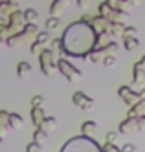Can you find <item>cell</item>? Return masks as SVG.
<instances>
[{"mask_svg": "<svg viewBox=\"0 0 145 152\" xmlns=\"http://www.w3.org/2000/svg\"><path fill=\"white\" fill-rule=\"evenodd\" d=\"M96 29L88 24V22H74L70 24V28L64 31L63 35V55H72V57H83L86 59V55L90 51L96 50Z\"/></svg>", "mask_w": 145, "mask_h": 152, "instance_id": "cell-1", "label": "cell"}, {"mask_svg": "<svg viewBox=\"0 0 145 152\" xmlns=\"http://www.w3.org/2000/svg\"><path fill=\"white\" fill-rule=\"evenodd\" d=\"M61 152H103V150L94 139L79 136V137H72Z\"/></svg>", "mask_w": 145, "mask_h": 152, "instance_id": "cell-2", "label": "cell"}, {"mask_svg": "<svg viewBox=\"0 0 145 152\" xmlns=\"http://www.w3.org/2000/svg\"><path fill=\"white\" fill-rule=\"evenodd\" d=\"M39 66H40V72L44 75H52L53 70H57V61H55V55L52 53L50 48H44L39 55Z\"/></svg>", "mask_w": 145, "mask_h": 152, "instance_id": "cell-3", "label": "cell"}, {"mask_svg": "<svg viewBox=\"0 0 145 152\" xmlns=\"http://www.w3.org/2000/svg\"><path fill=\"white\" fill-rule=\"evenodd\" d=\"M57 70H59V73L63 75V77L66 81H70V83H75V81H79L83 77V73L77 70L72 62L66 61V59H59L57 61Z\"/></svg>", "mask_w": 145, "mask_h": 152, "instance_id": "cell-4", "label": "cell"}, {"mask_svg": "<svg viewBox=\"0 0 145 152\" xmlns=\"http://www.w3.org/2000/svg\"><path fill=\"white\" fill-rule=\"evenodd\" d=\"M118 95L121 97V99H123V103L130 108V106H134L138 101H141L140 99V94L138 92H134L130 88V86H119L118 88Z\"/></svg>", "mask_w": 145, "mask_h": 152, "instance_id": "cell-5", "label": "cell"}, {"mask_svg": "<svg viewBox=\"0 0 145 152\" xmlns=\"http://www.w3.org/2000/svg\"><path fill=\"white\" fill-rule=\"evenodd\" d=\"M72 103L75 106L83 108V110H92V108H94V99L88 97L86 94H83V92H74L72 94Z\"/></svg>", "mask_w": 145, "mask_h": 152, "instance_id": "cell-6", "label": "cell"}, {"mask_svg": "<svg viewBox=\"0 0 145 152\" xmlns=\"http://www.w3.org/2000/svg\"><path fill=\"white\" fill-rule=\"evenodd\" d=\"M31 123L35 125V128H39L40 126V123L46 119V112H44V108L42 106H39V108H31Z\"/></svg>", "mask_w": 145, "mask_h": 152, "instance_id": "cell-7", "label": "cell"}, {"mask_svg": "<svg viewBox=\"0 0 145 152\" xmlns=\"http://www.w3.org/2000/svg\"><path fill=\"white\" fill-rule=\"evenodd\" d=\"M132 130H138L136 128V119L134 117H127L125 121L119 123V128H118V134H129Z\"/></svg>", "mask_w": 145, "mask_h": 152, "instance_id": "cell-8", "label": "cell"}, {"mask_svg": "<svg viewBox=\"0 0 145 152\" xmlns=\"http://www.w3.org/2000/svg\"><path fill=\"white\" fill-rule=\"evenodd\" d=\"M31 64L29 62H26V61H20L18 64H17V77L18 79H28L29 75H31Z\"/></svg>", "mask_w": 145, "mask_h": 152, "instance_id": "cell-9", "label": "cell"}, {"mask_svg": "<svg viewBox=\"0 0 145 152\" xmlns=\"http://www.w3.org/2000/svg\"><path fill=\"white\" fill-rule=\"evenodd\" d=\"M143 79H145V66L138 61L134 64V68H132V81L136 84H140V83H143Z\"/></svg>", "mask_w": 145, "mask_h": 152, "instance_id": "cell-10", "label": "cell"}, {"mask_svg": "<svg viewBox=\"0 0 145 152\" xmlns=\"http://www.w3.org/2000/svg\"><path fill=\"white\" fill-rule=\"evenodd\" d=\"M123 29H125V24H121V22H108L107 33L110 35V39H112V37H121V35H123Z\"/></svg>", "mask_w": 145, "mask_h": 152, "instance_id": "cell-11", "label": "cell"}, {"mask_svg": "<svg viewBox=\"0 0 145 152\" xmlns=\"http://www.w3.org/2000/svg\"><path fill=\"white\" fill-rule=\"evenodd\" d=\"M9 130V112L0 110V137H4Z\"/></svg>", "mask_w": 145, "mask_h": 152, "instance_id": "cell-12", "label": "cell"}, {"mask_svg": "<svg viewBox=\"0 0 145 152\" xmlns=\"http://www.w3.org/2000/svg\"><path fill=\"white\" fill-rule=\"evenodd\" d=\"M96 130H97V123H96V121H85V123L81 125V134H83L85 137L94 136Z\"/></svg>", "mask_w": 145, "mask_h": 152, "instance_id": "cell-13", "label": "cell"}, {"mask_svg": "<svg viewBox=\"0 0 145 152\" xmlns=\"http://www.w3.org/2000/svg\"><path fill=\"white\" fill-rule=\"evenodd\" d=\"M140 115H145V101H138L134 106L129 108V117H140Z\"/></svg>", "mask_w": 145, "mask_h": 152, "instance_id": "cell-14", "label": "cell"}, {"mask_svg": "<svg viewBox=\"0 0 145 152\" xmlns=\"http://www.w3.org/2000/svg\"><path fill=\"white\" fill-rule=\"evenodd\" d=\"M118 50H119V46H118V42H114V40H110L107 46H103V48H99V53L103 55V59L107 57V55H116L118 53Z\"/></svg>", "mask_w": 145, "mask_h": 152, "instance_id": "cell-15", "label": "cell"}, {"mask_svg": "<svg viewBox=\"0 0 145 152\" xmlns=\"http://www.w3.org/2000/svg\"><path fill=\"white\" fill-rule=\"evenodd\" d=\"M70 2H72V0H53V4L50 6V13H52V17H55V15L61 11V9H64Z\"/></svg>", "mask_w": 145, "mask_h": 152, "instance_id": "cell-16", "label": "cell"}, {"mask_svg": "<svg viewBox=\"0 0 145 152\" xmlns=\"http://www.w3.org/2000/svg\"><path fill=\"white\" fill-rule=\"evenodd\" d=\"M22 15H24V22H26V24H35V20L39 18L37 9H33V7L24 9V11H22Z\"/></svg>", "mask_w": 145, "mask_h": 152, "instance_id": "cell-17", "label": "cell"}, {"mask_svg": "<svg viewBox=\"0 0 145 152\" xmlns=\"http://www.w3.org/2000/svg\"><path fill=\"white\" fill-rule=\"evenodd\" d=\"M24 125V119H22L20 114H15V112H9V128H20Z\"/></svg>", "mask_w": 145, "mask_h": 152, "instance_id": "cell-18", "label": "cell"}, {"mask_svg": "<svg viewBox=\"0 0 145 152\" xmlns=\"http://www.w3.org/2000/svg\"><path fill=\"white\" fill-rule=\"evenodd\" d=\"M55 125H57V119L55 117H50V115H46V119L40 123V130H44V132H50V130H53L55 128Z\"/></svg>", "mask_w": 145, "mask_h": 152, "instance_id": "cell-19", "label": "cell"}, {"mask_svg": "<svg viewBox=\"0 0 145 152\" xmlns=\"http://www.w3.org/2000/svg\"><path fill=\"white\" fill-rule=\"evenodd\" d=\"M44 26H46L44 29H46L48 33H50V31H55V29H59V26H61V18L59 17H50Z\"/></svg>", "mask_w": 145, "mask_h": 152, "instance_id": "cell-20", "label": "cell"}, {"mask_svg": "<svg viewBox=\"0 0 145 152\" xmlns=\"http://www.w3.org/2000/svg\"><path fill=\"white\" fill-rule=\"evenodd\" d=\"M123 46H125L127 51H134L140 46V40L136 37H127V39H123Z\"/></svg>", "mask_w": 145, "mask_h": 152, "instance_id": "cell-21", "label": "cell"}, {"mask_svg": "<svg viewBox=\"0 0 145 152\" xmlns=\"http://www.w3.org/2000/svg\"><path fill=\"white\" fill-rule=\"evenodd\" d=\"M35 42H39L40 46H44V48H46V44H48V42H50V33H48L46 29H42V31H39V33L35 35Z\"/></svg>", "mask_w": 145, "mask_h": 152, "instance_id": "cell-22", "label": "cell"}, {"mask_svg": "<svg viewBox=\"0 0 145 152\" xmlns=\"http://www.w3.org/2000/svg\"><path fill=\"white\" fill-rule=\"evenodd\" d=\"M46 137H48V132H44V130L37 128L35 132H33V139H31V141H35V143L42 145V143H46Z\"/></svg>", "mask_w": 145, "mask_h": 152, "instance_id": "cell-23", "label": "cell"}, {"mask_svg": "<svg viewBox=\"0 0 145 152\" xmlns=\"http://www.w3.org/2000/svg\"><path fill=\"white\" fill-rule=\"evenodd\" d=\"M97 11H99V13H97L99 17H103V18L108 20V18H110V13H112V9H110L105 2H101V4H99V7H97Z\"/></svg>", "mask_w": 145, "mask_h": 152, "instance_id": "cell-24", "label": "cell"}, {"mask_svg": "<svg viewBox=\"0 0 145 152\" xmlns=\"http://www.w3.org/2000/svg\"><path fill=\"white\" fill-rule=\"evenodd\" d=\"M50 50H52V53H63V40L61 39H53Z\"/></svg>", "mask_w": 145, "mask_h": 152, "instance_id": "cell-25", "label": "cell"}, {"mask_svg": "<svg viewBox=\"0 0 145 152\" xmlns=\"http://www.w3.org/2000/svg\"><path fill=\"white\" fill-rule=\"evenodd\" d=\"M105 4L110 9H121L123 7V0H105Z\"/></svg>", "mask_w": 145, "mask_h": 152, "instance_id": "cell-26", "label": "cell"}, {"mask_svg": "<svg viewBox=\"0 0 145 152\" xmlns=\"http://www.w3.org/2000/svg\"><path fill=\"white\" fill-rule=\"evenodd\" d=\"M42 50H44V46H40L39 42H35V40L31 42V46H29V51L33 53V55H40V51H42Z\"/></svg>", "mask_w": 145, "mask_h": 152, "instance_id": "cell-27", "label": "cell"}, {"mask_svg": "<svg viewBox=\"0 0 145 152\" xmlns=\"http://www.w3.org/2000/svg\"><path fill=\"white\" fill-rule=\"evenodd\" d=\"M127 37H136V28H132V26H125L121 39H127Z\"/></svg>", "mask_w": 145, "mask_h": 152, "instance_id": "cell-28", "label": "cell"}, {"mask_svg": "<svg viewBox=\"0 0 145 152\" xmlns=\"http://www.w3.org/2000/svg\"><path fill=\"white\" fill-rule=\"evenodd\" d=\"M42 103H44L42 95H33L31 97V108H39V106H42Z\"/></svg>", "mask_w": 145, "mask_h": 152, "instance_id": "cell-29", "label": "cell"}, {"mask_svg": "<svg viewBox=\"0 0 145 152\" xmlns=\"http://www.w3.org/2000/svg\"><path fill=\"white\" fill-rule=\"evenodd\" d=\"M42 150V145L35 143V141H31V143L26 145V152H40Z\"/></svg>", "mask_w": 145, "mask_h": 152, "instance_id": "cell-30", "label": "cell"}, {"mask_svg": "<svg viewBox=\"0 0 145 152\" xmlns=\"http://www.w3.org/2000/svg\"><path fill=\"white\" fill-rule=\"evenodd\" d=\"M118 137H119V134H118V132H108V134H107V137H105V143L114 145L116 141H118Z\"/></svg>", "mask_w": 145, "mask_h": 152, "instance_id": "cell-31", "label": "cell"}, {"mask_svg": "<svg viewBox=\"0 0 145 152\" xmlns=\"http://www.w3.org/2000/svg\"><path fill=\"white\" fill-rule=\"evenodd\" d=\"M101 62L105 64L107 68H112L114 64H116V55H107V57H105V59H103Z\"/></svg>", "mask_w": 145, "mask_h": 152, "instance_id": "cell-32", "label": "cell"}, {"mask_svg": "<svg viewBox=\"0 0 145 152\" xmlns=\"http://www.w3.org/2000/svg\"><path fill=\"white\" fill-rule=\"evenodd\" d=\"M103 152H121L116 145H110V143H105V147H101Z\"/></svg>", "mask_w": 145, "mask_h": 152, "instance_id": "cell-33", "label": "cell"}, {"mask_svg": "<svg viewBox=\"0 0 145 152\" xmlns=\"http://www.w3.org/2000/svg\"><path fill=\"white\" fill-rule=\"evenodd\" d=\"M136 128L138 130H145V115L136 117Z\"/></svg>", "mask_w": 145, "mask_h": 152, "instance_id": "cell-34", "label": "cell"}, {"mask_svg": "<svg viewBox=\"0 0 145 152\" xmlns=\"http://www.w3.org/2000/svg\"><path fill=\"white\" fill-rule=\"evenodd\" d=\"M119 150H121V152H136V147L132 145V143H125V145L121 147Z\"/></svg>", "mask_w": 145, "mask_h": 152, "instance_id": "cell-35", "label": "cell"}, {"mask_svg": "<svg viewBox=\"0 0 145 152\" xmlns=\"http://www.w3.org/2000/svg\"><path fill=\"white\" fill-rule=\"evenodd\" d=\"M90 2H92V0H77V6H79L81 9H85V7L90 6Z\"/></svg>", "mask_w": 145, "mask_h": 152, "instance_id": "cell-36", "label": "cell"}, {"mask_svg": "<svg viewBox=\"0 0 145 152\" xmlns=\"http://www.w3.org/2000/svg\"><path fill=\"white\" fill-rule=\"evenodd\" d=\"M141 2V0H123V4H127V6H138Z\"/></svg>", "mask_w": 145, "mask_h": 152, "instance_id": "cell-37", "label": "cell"}, {"mask_svg": "<svg viewBox=\"0 0 145 152\" xmlns=\"http://www.w3.org/2000/svg\"><path fill=\"white\" fill-rule=\"evenodd\" d=\"M6 2H9V4L13 6L15 9H18V0H6Z\"/></svg>", "mask_w": 145, "mask_h": 152, "instance_id": "cell-38", "label": "cell"}, {"mask_svg": "<svg viewBox=\"0 0 145 152\" xmlns=\"http://www.w3.org/2000/svg\"><path fill=\"white\" fill-rule=\"evenodd\" d=\"M140 62H141V64H143V66H145V55L141 57V61H140Z\"/></svg>", "mask_w": 145, "mask_h": 152, "instance_id": "cell-39", "label": "cell"}, {"mask_svg": "<svg viewBox=\"0 0 145 152\" xmlns=\"http://www.w3.org/2000/svg\"><path fill=\"white\" fill-rule=\"evenodd\" d=\"M0 143H2V137H0Z\"/></svg>", "mask_w": 145, "mask_h": 152, "instance_id": "cell-40", "label": "cell"}, {"mask_svg": "<svg viewBox=\"0 0 145 152\" xmlns=\"http://www.w3.org/2000/svg\"><path fill=\"white\" fill-rule=\"evenodd\" d=\"M0 2H4V0H0Z\"/></svg>", "mask_w": 145, "mask_h": 152, "instance_id": "cell-41", "label": "cell"}]
</instances>
